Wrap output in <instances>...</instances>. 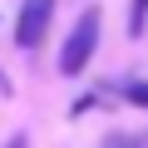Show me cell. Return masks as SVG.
Segmentation results:
<instances>
[{
    "label": "cell",
    "mask_w": 148,
    "mask_h": 148,
    "mask_svg": "<svg viewBox=\"0 0 148 148\" xmlns=\"http://www.w3.org/2000/svg\"><path fill=\"white\" fill-rule=\"evenodd\" d=\"M99 35H104V10H99V5H84L79 20H74V30H69L64 45H59V59H54L64 79H79V74L94 64V54H99Z\"/></svg>",
    "instance_id": "obj_1"
},
{
    "label": "cell",
    "mask_w": 148,
    "mask_h": 148,
    "mask_svg": "<svg viewBox=\"0 0 148 148\" xmlns=\"http://www.w3.org/2000/svg\"><path fill=\"white\" fill-rule=\"evenodd\" d=\"M89 109H94V94H79V99H74V104H69V119H84Z\"/></svg>",
    "instance_id": "obj_6"
},
{
    "label": "cell",
    "mask_w": 148,
    "mask_h": 148,
    "mask_svg": "<svg viewBox=\"0 0 148 148\" xmlns=\"http://www.w3.org/2000/svg\"><path fill=\"white\" fill-rule=\"evenodd\" d=\"M54 10H59V0H20L15 25H10L15 49H40L49 40V30H54Z\"/></svg>",
    "instance_id": "obj_2"
},
{
    "label": "cell",
    "mask_w": 148,
    "mask_h": 148,
    "mask_svg": "<svg viewBox=\"0 0 148 148\" xmlns=\"http://www.w3.org/2000/svg\"><path fill=\"white\" fill-rule=\"evenodd\" d=\"M148 30V0H128V40H138Z\"/></svg>",
    "instance_id": "obj_5"
},
{
    "label": "cell",
    "mask_w": 148,
    "mask_h": 148,
    "mask_svg": "<svg viewBox=\"0 0 148 148\" xmlns=\"http://www.w3.org/2000/svg\"><path fill=\"white\" fill-rule=\"evenodd\" d=\"M10 148H25V133H15V138H10Z\"/></svg>",
    "instance_id": "obj_7"
},
{
    "label": "cell",
    "mask_w": 148,
    "mask_h": 148,
    "mask_svg": "<svg viewBox=\"0 0 148 148\" xmlns=\"http://www.w3.org/2000/svg\"><path fill=\"white\" fill-rule=\"evenodd\" d=\"M99 148H148V133H138V128H114V133H104Z\"/></svg>",
    "instance_id": "obj_3"
},
{
    "label": "cell",
    "mask_w": 148,
    "mask_h": 148,
    "mask_svg": "<svg viewBox=\"0 0 148 148\" xmlns=\"http://www.w3.org/2000/svg\"><path fill=\"white\" fill-rule=\"evenodd\" d=\"M119 94H123V104L148 109V79H123V84H119Z\"/></svg>",
    "instance_id": "obj_4"
}]
</instances>
